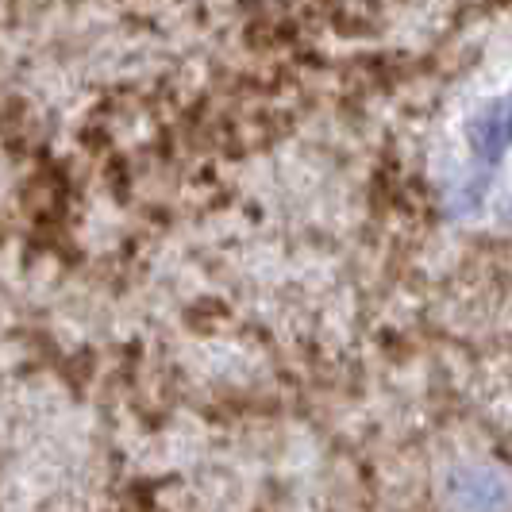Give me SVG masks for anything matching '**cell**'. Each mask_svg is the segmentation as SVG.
Wrapping results in <instances>:
<instances>
[{
  "mask_svg": "<svg viewBox=\"0 0 512 512\" xmlns=\"http://www.w3.org/2000/svg\"><path fill=\"white\" fill-rule=\"evenodd\" d=\"M455 489V505L462 512H509L512 489L501 474H493L486 466H470L459 470V478L451 482Z\"/></svg>",
  "mask_w": 512,
  "mask_h": 512,
  "instance_id": "cell-2",
  "label": "cell"
},
{
  "mask_svg": "<svg viewBox=\"0 0 512 512\" xmlns=\"http://www.w3.org/2000/svg\"><path fill=\"white\" fill-rule=\"evenodd\" d=\"M439 197L462 228L512 224V89H493L459 116L439 170Z\"/></svg>",
  "mask_w": 512,
  "mask_h": 512,
  "instance_id": "cell-1",
  "label": "cell"
}]
</instances>
